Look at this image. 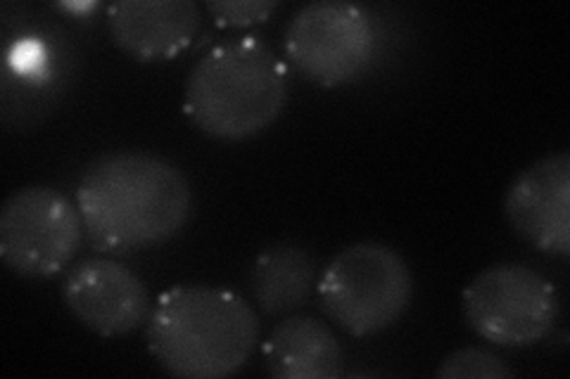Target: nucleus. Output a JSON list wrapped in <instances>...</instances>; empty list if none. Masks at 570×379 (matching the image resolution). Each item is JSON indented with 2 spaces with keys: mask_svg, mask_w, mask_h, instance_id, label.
Returning <instances> with one entry per match:
<instances>
[{
  "mask_svg": "<svg viewBox=\"0 0 570 379\" xmlns=\"http://www.w3.org/2000/svg\"><path fill=\"white\" fill-rule=\"evenodd\" d=\"M77 209L96 247L127 255L174 238L190 219L193 190L163 157L110 152L81 173Z\"/></svg>",
  "mask_w": 570,
  "mask_h": 379,
  "instance_id": "f257e3e1",
  "label": "nucleus"
},
{
  "mask_svg": "<svg viewBox=\"0 0 570 379\" xmlns=\"http://www.w3.org/2000/svg\"><path fill=\"white\" fill-rule=\"evenodd\" d=\"M259 341V320L249 303L205 285L174 287L148 318V349L169 375L222 379L236 375Z\"/></svg>",
  "mask_w": 570,
  "mask_h": 379,
  "instance_id": "f03ea898",
  "label": "nucleus"
},
{
  "mask_svg": "<svg viewBox=\"0 0 570 379\" xmlns=\"http://www.w3.org/2000/svg\"><path fill=\"white\" fill-rule=\"evenodd\" d=\"M288 100V71L257 36L214 46L186 79V114L219 140L253 138Z\"/></svg>",
  "mask_w": 570,
  "mask_h": 379,
  "instance_id": "7ed1b4c3",
  "label": "nucleus"
},
{
  "mask_svg": "<svg viewBox=\"0 0 570 379\" xmlns=\"http://www.w3.org/2000/svg\"><path fill=\"white\" fill-rule=\"evenodd\" d=\"M324 313L352 337L395 325L414 297V278L395 249L381 242L345 247L318 280Z\"/></svg>",
  "mask_w": 570,
  "mask_h": 379,
  "instance_id": "20e7f679",
  "label": "nucleus"
},
{
  "mask_svg": "<svg viewBox=\"0 0 570 379\" xmlns=\"http://www.w3.org/2000/svg\"><path fill=\"white\" fill-rule=\"evenodd\" d=\"M559 309L557 287L523 263L488 266L463 292L469 328L507 349H525L542 341L554 330Z\"/></svg>",
  "mask_w": 570,
  "mask_h": 379,
  "instance_id": "39448f33",
  "label": "nucleus"
},
{
  "mask_svg": "<svg viewBox=\"0 0 570 379\" xmlns=\"http://www.w3.org/2000/svg\"><path fill=\"white\" fill-rule=\"evenodd\" d=\"M285 56L297 74L312 83H350L364 74L376 56V27L362 6L318 0L291 20Z\"/></svg>",
  "mask_w": 570,
  "mask_h": 379,
  "instance_id": "423d86ee",
  "label": "nucleus"
},
{
  "mask_svg": "<svg viewBox=\"0 0 570 379\" xmlns=\"http://www.w3.org/2000/svg\"><path fill=\"white\" fill-rule=\"evenodd\" d=\"M83 221L48 186L14 190L0 209V259L22 278H50L77 255Z\"/></svg>",
  "mask_w": 570,
  "mask_h": 379,
  "instance_id": "0eeeda50",
  "label": "nucleus"
},
{
  "mask_svg": "<svg viewBox=\"0 0 570 379\" xmlns=\"http://www.w3.org/2000/svg\"><path fill=\"white\" fill-rule=\"evenodd\" d=\"M62 299L71 316L102 337L129 335L150 318L146 282L110 259H86L71 268Z\"/></svg>",
  "mask_w": 570,
  "mask_h": 379,
  "instance_id": "6e6552de",
  "label": "nucleus"
},
{
  "mask_svg": "<svg viewBox=\"0 0 570 379\" xmlns=\"http://www.w3.org/2000/svg\"><path fill=\"white\" fill-rule=\"evenodd\" d=\"M504 213L511 228L544 255H570V154L534 161L513 180Z\"/></svg>",
  "mask_w": 570,
  "mask_h": 379,
  "instance_id": "1a4fd4ad",
  "label": "nucleus"
},
{
  "mask_svg": "<svg viewBox=\"0 0 570 379\" xmlns=\"http://www.w3.org/2000/svg\"><path fill=\"white\" fill-rule=\"evenodd\" d=\"M115 43L138 62L176 58L203 27L193 0H119L107 8Z\"/></svg>",
  "mask_w": 570,
  "mask_h": 379,
  "instance_id": "9d476101",
  "label": "nucleus"
},
{
  "mask_svg": "<svg viewBox=\"0 0 570 379\" xmlns=\"http://www.w3.org/2000/svg\"><path fill=\"white\" fill-rule=\"evenodd\" d=\"M266 368L278 379H335L343 347L326 322L309 316L285 318L264 341Z\"/></svg>",
  "mask_w": 570,
  "mask_h": 379,
  "instance_id": "9b49d317",
  "label": "nucleus"
},
{
  "mask_svg": "<svg viewBox=\"0 0 570 379\" xmlns=\"http://www.w3.org/2000/svg\"><path fill=\"white\" fill-rule=\"evenodd\" d=\"M316 285V259L305 245L276 242L266 247L249 270L259 309L269 316H281L299 309Z\"/></svg>",
  "mask_w": 570,
  "mask_h": 379,
  "instance_id": "f8f14e48",
  "label": "nucleus"
},
{
  "mask_svg": "<svg viewBox=\"0 0 570 379\" xmlns=\"http://www.w3.org/2000/svg\"><path fill=\"white\" fill-rule=\"evenodd\" d=\"M435 375L440 379H509L513 370L494 351L466 347L444 358Z\"/></svg>",
  "mask_w": 570,
  "mask_h": 379,
  "instance_id": "ddd939ff",
  "label": "nucleus"
},
{
  "mask_svg": "<svg viewBox=\"0 0 570 379\" xmlns=\"http://www.w3.org/2000/svg\"><path fill=\"white\" fill-rule=\"evenodd\" d=\"M276 0H209L207 10L222 27H249L269 20Z\"/></svg>",
  "mask_w": 570,
  "mask_h": 379,
  "instance_id": "4468645a",
  "label": "nucleus"
}]
</instances>
